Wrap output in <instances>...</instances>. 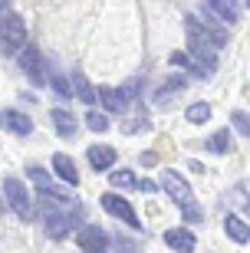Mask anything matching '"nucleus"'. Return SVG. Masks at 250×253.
<instances>
[{
	"label": "nucleus",
	"mask_w": 250,
	"mask_h": 253,
	"mask_svg": "<svg viewBox=\"0 0 250 253\" xmlns=\"http://www.w3.org/2000/svg\"><path fill=\"white\" fill-rule=\"evenodd\" d=\"M224 230H227V237H231L234 244H247L250 240V227L244 224L241 217H227L224 220Z\"/></svg>",
	"instance_id": "17"
},
{
	"label": "nucleus",
	"mask_w": 250,
	"mask_h": 253,
	"mask_svg": "<svg viewBox=\"0 0 250 253\" xmlns=\"http://www.w3.org/2000/svg\"><path fill=\"white\" fill-rule=\"evenodd\" d=\"M89 165H93L96 171H109L112 165H115V151H112L109 145H93V148H89Z\"/></svg>",
	"instance_id": "15"
},
{
	"label": "nucleus",
	"mask_w": 250,
	"mask_h": 253,
	"mask_svg": "<svg viewBox=\"0 0 250 253\" xmlns=\"http://www.w3.org/2000/svg\"><path fill=\"white\" fill-rule=\"evenodd\" d=\"M161 188H165L168 197L181 207V214H185L188 224H201V220H204L201 204L195 201V194H191V188H188V181L181 178L178 171H165V174H161Z\"/></svg>",
	"instance_id": "2"
},
{
	"label": "nucleus",
	"mask_w": 250,
	"mask_h": 253,
	"mask_svg": "<svg viewBox=\"0 0 250 253\" xmlns=\"http://www.w3.org/2000/svg\"><path fill=\"white\" fill-rule=\"evenodd\" d=\"M27 174H30V178H33V181L40 184L43 197H53V201H59V204H69V191H63V188H59V184H56V181L50 178V174H47L43 168H30Z\"/></svg>",
	"instance_id": "9"
},
{
	"label": "nucleus",
	"mask_w": 250,
	"mask_h": 253,
	"mask_svg": "<svg viewBox=\"0 0 250 253\" xmlns=\"http://www.w3.org/2000/svg\"><path fill=\"white\" fill-rule=\"evenodd\" d=\"M204 7L211 10V13L221 20V23H237V17H241L234 0H204Z\"/></svg>",
	"instance_id": "13"
},
{
	"label": "nucleus",
	"mask_w": 250,
	"mask_h": 253,
	"mask_svg": "<svg viewBox=\"0 0 250 253\" xmlns=\"http://www.w3.org/2000/svg\"><path fill=\"white\" fill-rule=\"evenodd\" d=\"M53 125H56V131H59V138H73L76 128H79L76 115L66 112V109H53Z\"/></svg>",
	"instance_id": "14"
},
{
	"label": "nucleus",
	"mask_w": 250,
	"mask_h": 253,
	"mask_svg": "<svg viewBox=\"0 0 250 253\" xmlns=\"http://www.w3.org/2000/svg\"><path fill=\"white\" fill-rule=\"evenodd\" d=\"M86 125H89L93 131H105V128H109V119H105L102 112H89V115H86Z\"/></svg>",
	"instance_id": "24"
},
{
	"label": "nucleus",
	"mask_w": 250,
	"mask_h": 253,
	"mask_svg": "<svg viewBox=\"0 0 250 253\" xmlns=\"http://www.w3.org/2000/svg\"><path fill=\"white\" fill-rule=\"evenodd\" d=\"M20 69L27 73V79L33 85H47V59L40 56L37 46H27L20 53Z\"/></svg>",
	"instance_id": "5"
},
{
	"label": "nucleus",
	"mask_w": 250,
	"mask_h": 253,
	"mask_svg": "<svg viewBox=\"0 0 250 253\" xmlns=\"http://www.w3.org/2000/svg\"><path fill=\"white\" fill-rule=\"evenodd\" d=\"M231 122H234V128L241 131L244 138H250V115L247 112H231Z\"/></svg>",
	"instance_id": "23"
},
{
	"label": "nucleus",
	"mask_w": 250,
	"mask_h": 253,
	"mask_svg": "<svg viewBox=\"0 0 250 253\" xmlns=\"http://www.w3.org/2000/svg\"><path fill=\"white\" fill-rule=\"evenodd\" d=\"M185 115H188V122L201 125V122H207V119H211V105H207V102H195Z\"/></svg>",
	"instance_id": "21"
},
{
	"label": "nucleus",
	"mask_w": 250,
	"mask_h": 253,
	"mask_svg": "<svg viewBox=\"0 0 250 253\" xmlns=\"http://www.w3.org/2000/svg\"><path fill=\"white\" fill-rule=\"evenodd\" d=\"M76 244H79V250H86V253H105L109 250V234H105L99 224H86V227H79Z\"/></svg>",
	"instance_id": "6"
},
{
	"label": "nucleus",
	"mask_w": 250,
	"mask_h": 253,
	"mask_svg": "<svg viewBox=\"0 0 250 253\" xmlns=\"http://www.w3.org/2000/svg\"><path fill=\"white\" fill-rule=\"evenodd\" d=\"M0 214H3V201H0Z\"/></svg>",
	"instance_id": "27"
},
{
	"label": "nucleus",
	"mask_w": 250,
	"mask_h": 253,
	"mask_svg": "<svg viewBox=\"0 0 250 253\" xmlns=\"http://www.w3.org/2000/svg\"><path fill=\"white\" fill-rule=\"evenodd\" d=\"M0 125L7 131H17V135H30L33 131V122H30V115L27 112H0Z\"/></svg>",
	"instance_id": "12"
},
{
	"label": "nucleus",
	"mask_w": 250,
	"mask_h": 253,
	"mask_svg": "<svg viewBox=\"0 0 250 253\" xmlns=\"http://www.w3.org/2000/svg\"><path fill=\"white\" fill-rule=\"evenodd\" d=\"M168 63H171V66H185V69H188V66L195 63V59L188 56V53H171V59H168Z\"/></svg>",
	"instance_id": "25"
},
{
	"label": "nucleus",
	"mask_w": 250,
	"mask_h": 253,
	"mask_svg": "<svg viewBox=\"0 0 250 253\" xmlns=\"http://www.w3.org/2000/svg\"><path fill=\"white\" fill-rule=\"evenodd\" d=\"M23 40H27V27H23L20 13L0 10V49L3 53H17Z\"/></svg>",
	"instance_id": "3"
},
{
	"label": "nucleus",
	"mask_w": 250,
	"mask_h": 253,
	"mask_svg": "<svg viewBox=\"0 0 250 253\" xmlns=\"http://www.w3.org/2000/svg\"><path fill=\"white\" fill-rule=\"evenodd\" d=\"M102 207H105L112 217H119V220H125L129 227H135V230L142 227V220L135 217V207H132L125 197H119V194H105V197H102Z\"/></svg>",
	"instance_id": "7"
},
{
	"label": "nucleus",
	"mask_w": 250,
	"mask_h": 253,
	"mask_svg": "<svg viewBox=\"0 0 250 253\" xmlns=\"http://www.w3.org/2000/svg\"><path fill=\"white\" fill-rule=\"evenodd\" d=\"M185 30H188V49H191V69H195L198 76H211L214 66H217V56H214V40L207 37V27H201L195 17L185 20Z\"/></svg>",
	"instance_id": "1"
},
{
	"label": "nucleus",
	"mask_w": 250,
	"mask_h": 253,
	"mask_svg": "<svg viewBox=\"0 0 250 253\" xmlns=\"http://www.w3.org/2000/svg\"><path fill=\"white\" fill-rule=\"evenodd\" d=\"M109 181H112V188H142V181L132 171H112Z\"/></svg>",
	"instance_id": "19"
},
{
	"label": "nucleus",
	"mask_w": 250,
	"mask_h": 253,
	"mask_svg": "<svg viewBox=\"0 0 250 253\" xmlns=\"http://www.w3.org/2000/svg\"><path fill=\"white\" fill-rule=\"evenodd\" d=\"M53 171L66 181V184H79V171H76V165H73L69 155H53Z\"/></svg>",
	"instance_id": "16"
},
{
	"label": "nucleus",
	"mask_w": 250,
	"mask_h": 253,
	"mask_svg": "<svg viewBox=\"0 0 250 253\" xmlns=\"http://www.w3.org/2000/svg\"><path fill=\"white\" fill-rule=\"evenodd\" d=\"M145 125H149L145 119H135V122H122V131H125V135H129V131H142Z\"/></svg>",
	"instance_id": "26"
},
{
	"label": "nucleus",
	"mask_w": 250,
	"mask_h": 253,
	"mask_svg": "<svg viewBox=\"0 0 250 253\" xmlns=\"http://www.w3.org/2000/svg\"><path fill=\"white\" fill-rule=\"evenodd\" d=\"M73 92L79 95L86 105H93V102H96V89L86 83V76H83V73H73Z\"/></svg>",
	"instance_id": "18"
},
{
	"label": "nucleus",
	"mask_w": 250,
	"mask_h": 253,
	"mask_svg": "<svg viewBox=\"0 0 250 253\" xmlns=\"http://www.w3.org/2000/svg\"><path fill=\"white\" fill-rule=\"evenodd\" d=\"M247 3H250V0H247Z\"/></svg>",
	"instance_id": "29"
},
{
	"label": "nucleus",
	"mask_w": 250,
	"mask_h": 253,
	"mask_svg": "<svg viewBox=\"0 0 250 253\" xmlns=\"http://www.w3.org/2000/svg\"><path fill=\"white\" fill-rule=\"evenodd\" d=\"M227 148H231V131H214L207 138V151H214V155H224Z\"/></svg>",
	"instance_id": "20"
},
{
	"label": "nucleus",
	"mask_w": 250,
	"mask_h": 253,
	"mask_svg": "<svg viewBox=\"0 0 250 253\" xmlns=\"http://www.w3.org/2000/svg\"><path fill=\"white\" fill-rule=\"evenodd\" d=\"M165 244L171 247V250H178V253H191L198 240H195V234H191V230L175 227V230H165Z\"/></svg>",
	"instance_id": "10"
},
{
	"label": "nucleus",
	"mask_w": 250,
	"mask_h": 253,
	"mask_svg": "<svg viewBox=\"0 0 250 253\" xmlns=\"http://www.w3.org/2000/svg\"><path fill=\"white\" fill-rule=\"evenodd\" d=\"M3 197H7V207L20 220H30L33 217V204H30V191L20 178H7L3 181Z\"/></svg>",
	"instance_id": "4"
},
{
	"label": "nucleus",
	"mask_w": 250,
	"mask_h": 253,
	"mask_svg": "<svg viewBox=\"0 0 250 253\" xmlns=\"http://www.w3.org/2000/svg\"><path fill=\"white\" fill-rule=\"evenodd\" d=\"M76 220H79V217L66 214V211H47V237L50 240H63V237L73 230Z\"/></svg>",
	"instance_id": "8"
},
{
	"label": "nucleus",
	"mask_w": 250,
	"mask_h": 253,
	"mask_svg": "<svg viewBox=\"0 0 250 253\" xmlns=\"http://www.w3.org/2000/svg\"><path fill=\"white\" fill-rule=\"evenodd\" d=\"M99 99H102V105H105V112H122L125 115V109H129V95L122 92V89H112V85H102Z\"/></svg>",
	"instance_id": "11"
},
{
	"label": "nucleus",
	"mask_w": 250,
	"mask_h": 253,
	"mask_svg": "<svg viewBox=\"0 0 250 253\" xmlns=\"http://www.w3.org/2000/svg\"><path fill=\"white\" fill-rule=\"evenodd\" d=\"M247 214H250V201H247Z\"/></svg>",
	"instance_id": "28"
},
{
	"label": "nucleus",
	"mask_w": 250,
	"mask_h": 253,
	"mask_svg": "<svg viewBox=\"0 0 250 253\" xmlns=\"http://www.w3.org/2000/svg\"><path fill=\"white\" fill-rule=\"evenodd\" d=\"M50 83H53V89H56L59 95H73V85H69L73 79H63L59 73H53V69H50Z\"/></svg>",
	"instance_id": "22"
}]
</instances>
